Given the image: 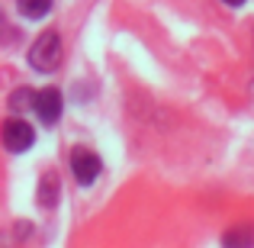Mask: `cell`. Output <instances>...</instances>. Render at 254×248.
<instances>
[{
    "label": "cell",
    "instance_id": "7",
    "mask_svg": "<svg viewBox=\"0 0 254 248\" xmlns=\"http://www.w3.org/2000/svg\"><path fill=\"white\" fill-rule=\"evenodd\" d=\"M29 106H36V90H29V87H19V90L10 93V110H13V113L29 110Z\"/></svg>",
    "mask_w": 254,
    "mask_h": 248
},
{
    "label": "cell",
    "instance_id": "10",
    "mask_svg": "<svg viewBox=\"0 0 254 248\" xmlns=\"http://www.w3.org/2000/svg\"><path fill=\"white\" fill-rule=\"evenodd\" d=\"M222 3H225V6H242L245 0H222Z\"/></svg>",
    "mask_w": 254,
    "mask_h": 248
},
{
    "label": "cell",
    "instance_id": "3",
    "mask_svg": "<svg viewBox=\"0 0 254 248\" xmlns=\"http://www.w3.org/2000/svg\"><path fill=\"white\" fill-rule=\"evenodd\" d=\"M32 142H36V129H32L26 119H6L3 123V145L6 152H13V155H19V152L32 149Z\"/></svg>",
    "mask_w": 254,
    "mask_h": 248
},
{
    "label": "cell",
    "instance_id": "1",
    "mask_svg": "<svg viewBox=\"0 0 254 248\" xmlns=\"http://www.w3.org/2000/svg\"><path fill=\"white\" fill-rule=\"evenodd\" d=\"M58 62H62V36H58L55 29H45L42 36L29 45V65L45 75V71L58 68Z\"/></svg>",
    "mask_w": 254,
    "mask_h": 248
},
{
    "label": "cell",
    "instance_id": "8",
    "mask_svg": "<svg viewBox=\"0 0 254 248\" xmlns=\"http://www.w3.org/2000/svg\"><path fill=\"white\" fill-rule=\"evenodd\" d=\"M222 242H225V245H251V242H254V226H242V229L225 232Z\"/></svg>",
    "mask_w": 254,
    "mask_h": 248
},
{
    "label": "cell",
    "instance_id": "4",
    "mask_svg": "<svg viewBox=\"0 0 254 248\" xmlns=\"http://www.w3.org/2000/svg\"><path fill=\"white\" fill-rule=\"evenodd\" d=\"M36 116L42 119L45 126H55L58 119H62V110H64V100H62V93L55 90V87H45V90H39L36 93Z\"/></svg>",
    "mask_w": 254,
    "mask_h": 248
},
{
    "label": "cell",
    "instance_id": "6",
    "mask_svg": "<svg viewBox=\"0 0 254 248\" xmlns=\"http://www.w3.org/2000/svg\"><path fill=\"white\" fill-rule=\"evenodd\" d=\"M16 6L26 19H42L52 10V0H16Z\"/></svg>",
    "mask_w": 254,
    "mask_h": 248
},
{
    "label": "cell",
    "instance_id": "2",
    "mask_svg": "<svg viewBox=\"0 0 254 248\" xmlns=\"http://www.w3.org/2000/svg\"><path fill=\"white\" fill-rule=\"evenodd\" d=\"M100 171H103V165H100L97 152H90V149H74L71 152V174H74V180L81 187H90L93 180L100 177Z\"/></svg>",
    "mask_w": 254,
    "mask_h": 248
},
{
    "label": "cell",
    "instance_id": "5",
    "mask_svg": "<svg viewBox=\"0 0 254 248\" xmlns=\"http://www.w3.org/2000/svg\"><path fill=\"white\" fill-rule=\"evenodd\" d=\"M58 174L55 171H45L42 177H39V190H36V200H39V206L42 210H55V203H58Z\"/></svg>",
    "mask_w": 254,
    "mask_h": 248
},
{
    "label": "cell",
    "instance_id": "9",
    "mask_svg": "<svg viewBox=\"0 0 254 248\" xmlns=\"http://www.w3.org/2000/svg\"><path fill=\"white\" fill-rule=\"evenodd\" d=\"M29 232H32V229H29V223H19V229H16V239H23V236H29Z\"/></svg>",
    "mask_w": 254,
    "mask_h": 248
}]
</instances>
